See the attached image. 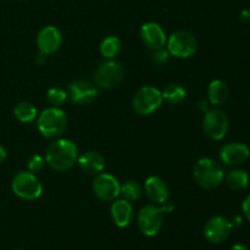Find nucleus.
Listing matches in <instances>:
<instances>
[{"mask_svg":"<svg viewBox=\"0 0 250 250\" xmlns=\"http://www.w3.org/2000/svg\"><path fill=\"white\" fill-rule=\"evenodd\" d=\"M78 159V148L72 141L56 138L49 144L45 151V161L54 171L63 172L75 166Z\"/></svg>","mask_w":250,"mask_h":250,"instance_id":"obj_1","label":"nucleus"},{"mask_svg":"<svg viewBox=\"0 0 250 250\" xmlns=\"http://www.w3.org/2000/svg\"><path fill=\"white\" fill-rule=\"evenodd\" d=\"M193 178L200 188L216 189L225 180V171L220 164L210 158H202L193 168Z\"/></svg>","mask_w":250,"mask_h":250,"instance_id":"obj_2","label":"nucleus"},{"mask_svg":"<svg viewBox=\"0 0 250 250\" xmlns=\"http://www.w3.org/2000/svg\"><path fill=\"white\" fill-rule=\"evenodd\" d=\"M67 115L60 107H49L42 111L41 115H38V126L39 132L44 138L48 139H56L60 138L65 133L67 128Z\"/></svg>","mask_w":250,"mask_h":250,"instance_id":"obj_3","label":"nucleus"},{"mask_svg":"<svg viewBox=\"0 0 250 250\" xmlns=\"http://www.w3.org/2000/svg\"><path fill=\"white\" fill-rule=\"evenodd\" d=\"M12 192L22 200H36L43 193V186L34 173L20 171L14 176L11 182Z\"/></svg>","mask_w":250,"mask_h":250,"instance_id":"obj_4","label":"nucleus"},{"mask_svg":"<svg viewBox=\"0 0 250 250\" xmlns=\"http://www.w3.org/2000/svg\"><path fill=\"white\" fill-rule=\"evenodd\" d=\"M163 102V93L160 89L153 85H144L133 97L132 106L141 116H149L160 109Z\"/></svg>","mask_w":250,"mask_h":250,"instance_id":"obj_5","label":"nucleus"},{"mask_svg":"<svg viewBox=\"0 0 250 250\" xmlns=\"http://www.w3.org/2000/svg\"><path fill=\"white\" fill-rule=\"evenodd\" d=\"M125 76L124 66L115 59L105 60L98 66L94 75V81L97 87L102 89H112L122 82Z\"/></svg>","mask_w":250,"mask_h":250,"instance_id":"obj_6","label":"nucleus"},{"mask_svg":"<svg viewBox=\"0 0 250 250\" xmlns=\"http://www.w3.org/2000/svg\"><path fill=\"white\" fill-rule=\"evenodd\" d=\"M202 127L208 138L211 141H221L229 133V116L220 109H209L204 114Z\"/></svg>","mask_w":250,"mask_h":250,"instance_id":"obj_7","label":"nucleus"},{"mask_svg":"<svg viewBox=\"0 0 250 250\" xmlns=\"http://www.w3.org/2000/svg\"><path fill=\"white\" fill-rule=\"evenodd\" d=\"M138 229L144 236L154 237L161 231L164 225V211L154 204L144 205L137 216Z\"/></svg>","mask_w":250,"mask_h":250,"instance_id":"obj_8","label":"nucleus"},{"mask_svg":"<svg viewBox=\"0 0 250 250\" xmlns=\"http://www.w3.org/2000/svg\"><path fill=\"white\" fill-rule=\"evenodd\" d=\"M167 51L171 56L178 59H188L198 50V41L190 32L177 31L167 39Z\"/></svg>","mask_w":250,"mask_h":250,"instance_id":"obj_9","label":"nucleus"},{"mask_svg":"<svg viewBox=\"0 0 250 250\" xmlns=\"http://www.w3.org/2000/svg\"><path fill=\"white\" fill-rule=\"evenodd\" d=\"M120 185L119 180L111 173L102 172L95 176L93 181V193L98 199L103 202H114L120 197Z\"/></svg>","mask_w":250,"mask_h":250,"instance_id":"obj_10","label":"nucleus"},{"mask_svg":"<svg viewBox=\"0 0 250 250\" xmlns=\"http://www.w3.org/2000/svg\"><path fill=\"white\" fill-rule=\"evenodd\" d=\"M232 222L227 217L217 215L209 219L205 224L203 233H204L205 239L212 244H220L226 241L231 234Z\"/></svg>","mask_w":250,"mask_h":250,"instance_id":"obj_11","label":"nucleus"},{"mask_svg":"<svg viewBox=\"0 0 250 250\" xmlns=\"http://www.w3.org/2000/svg\"><path fill=\"white\" fill-rule=\"evenodd\" d=\"M67 94L76 105H89L97 99L98 87L87 80H76L67 87Z\"/></svg>","mask_w":250,"mask_h":250,"instance_id":"obj_12","label":"nucleus"},{"mask_svg":"<svg viewBox=\"0 0 250 250\" xmlns=\"http://www.w3.org/2000/svg\"><path fill=\"white\" fill-rule=\"evenodd\" d=\"M250 155L248 146L241 142H231L220 149V159L227 166H238L246 163Z\"/></svg>","mask_w":250,"mask_h":250,"instance_id":"obj_13","label":"nucleus"},{"mask_svg":"<svg viewBox=\"0 0 250 250\" xmlns=\"http://www.w3.org/2000/svg\"><path fill=\"white\" fill-rule=\"evenodd\" d=\"M62 44V36L61 32L55 26H46L38 33L37 37V45L39 53L45 55H51L60 49Z\"/></svg>","mask_w":250,"mask_h":250,"instance_id":"obj_14","label":"nucleus"},{"mask_svg":"<svg viewBox=\"0 0 250 250\" xmlns=\"http://www.w3.org/2000/svg\"><path fill=\"white\" fill-rule=\"evenodd\" d=\"M141 39L150 50H156L164 48L167 42V36L160 24L156 22H148L142 26Z\"/></svg>","mask_w":250,"mask_h":250,"instance_id":"obj_15","label":"nucleus"},{"mask_svg":"<svg viewBox=\"0 0 250 250\" xmlns=\"http://www.w3.org/2000/svg\"><path fill=\"white\" fill-rule=\"evenodd\" d=\"M144 192L153 203L163 205L168 200V187L159 176H150L144 183Z\"/></svg>","mask_w":250,"mask_h":250,"instance_id":"obj_16","label":"nucleus"},{"mask_svg":"<svg viewBox=\"0 0 250 250\" xmlns=\"http://www.w3.org/2000/svg\"><path fill=\"white\" fill-rule=\"evenodd\" d=\"M110 214H111V219L115 225L120 229H125V227H128L133 221L134 210L131 202L119 199L114 200L111 208H110Z\"/></svg>","mask_w":250,"mask_h":250,"instance_id":"obj_17","label":"nucleus"},{"mask_svg":"<svg viewBox=\"0 0 250 250\" xmlns=\"http://www.w3.org/2000/svg\"><path fill=\"white\" fill-rule=\"evenodd\" d=\"M77 164L83 172L90 176L99 175L105 168L104 156L98 151H85L78 155Z\"/></svg>","mask_w":250,"mask_h":250,"instance_id":"obj_18","label":"nucleus"},{"mask_svg":"<svg viewBox=\"0 0 250 250\" xmlns=\"http://www.w3.org/2000/svg\"><path fill=\"white\" fill-rule=\"evenodd\" d=\"M229 98V87L222 80H214L208 87V102L210 105L220 106Z\"/></svg>","mask_w":250,"mask_h":250,"instance_id":"obj_19","label":"nucleus"},{"mask_svg":"<svg viewBox=\"0 0 250 250\" xmlns=\"http://www.w3.org/2000/svg\"><path fill=\"white\" fill-rule=\"evenodd\" d=\"M225 182H226L227 187L232 190H244L248 188L250 177L249 173L246 170L242 168H234V170L229 171L227 175H225Z\"/></svg>","mask_w":250,"mask_h":250,"instance_id":"obj_20","label":"nucleus"},{"mask_svg":"<svg viewBox=\"0 0 250 250\" xmlns=\"http://www.w3.org/2000/svg\"><path fill=\"white\" fill-rule=\"evenodd\" d=\"M14 115L22 124H29L33 122L38 116V110L32 103L21 102L14 107Z\"/></svg>","mask_w":250,"mask_h":250,"instance_id":"obj_21","label":"nucleus"},{"mask_svg":"<svg viewBox=\"0 0 250 250\" xmlns=\"http://www.w3.org/2000/svg\"><path fill=\"white\" fill-rule=\"evenodd\" d=\"M161 93H163V99L170 105L181 104L187 97V92L185 88L177 83H171V84L166 85V88Z\"/></svg>","mask_w":250,"mask_h":250,"instance_id":"obj_22","label":"nucleus"},{"mask_svg":"<svg viewBox=\"0 0 250 250\" xmlns=\"http://www.w3.org/2000/svg\"><path fill=\"white\" fill-rule=\"evenodd\" d=\"M120 195L122 197V199L128 200V202H137V200L141 199V197L143 195V187L139 182L133 180L126 181L124 185H121L120 188Z\"/></svg>","mask_w":250,"mask_h":250,"instance_id":"obj_23","label":"nucleus"},{"mask_svg":"<svg viewBox=\"0 0 250 250\" xmlns=\"http://www.w3.org/2000/svg\"><path fill=\"white\" fill-rule=\"evenodd\" d=\"M122 49V42L120 38L115 36H109L102 42L100 44V54L104 56L105 59L110 60V59H115L120 54Z\"/></svg>","mask_w":250,"mask_h":250,"instance_id":"obj_24","label":"nucleus"},{"mask_svg":"<svg viewBox=\"0 0 250 250\" xmlns=\"http://www.w3.org/2000/svg\"><path fill=\"white\" fill-rule=\"evenodd\" d=\"M68 94L63 88L51 87L46 92V100L53 107H60L67 102Z\"/></svg>","mask_w":250,"mask_h":250,"instance_id":"obj_25","label":"nucleus"},{"mask_svg":"<svg viewBox=\"0 0 250 250\" xmlns=\"http://www.w3.org/2000/svg\"><path fill=\"white\" fill-rule=\"evenodd\" d=\"M44 165H45V159L43 156L38 155V154H33V155H31L27 159V171L34 173V175L41 172L44 168Z\"/></svg>","mask_w":250,"mask_h":250,"instance_id":"obj_26","label":"nucleus"},{"mask_svg":"<svg viewBox=\"0 0 250 250\" xmlns=\"http://www.w3.org/2000/svg\"><path fill=\"white\" fill-rule=\"evenodd\" d=\"M170 53L167 51V49H156V50H153V54H151V61H153L155 65L158 66H164L168 62V59H170Z\"/></svg>","mask_w":250,"mask_h":250,"instance_id":"obj_27","label":"nucleus"},{"mask_svg":"<svg viewBox=\"0 0 250 250\" xmlns=\"http://www.w3.org/2000/svg\"><path fill=\"white\" fill-rule=\"evenodd\" d=\"M242 211H243L244 217L250 222V194L244 199L243 204H242Z\"/></svg>","mask_w":250,"mask_h":250,"instance_id":"obj_28","label":"nucleus"},{"mask_svg":"<svg viewBox=\"0 0 250 250\" xmlns=\"http://www.w3.org/2000/svg\"><path fill=\"white\" fill-rule=\"evenodd\" d=\"M232 226L233 227H241L243 225V219L241 216H236L233 220H232Z\"/></svg>","mask_w":250,"mask_h":250,"instance_id":"obj_29","label":"nucleus"},{"mask_svg":"<svg viewBox=\"0 0 250 250\" xmlns=\"http://www.w3.org/2000/svg\"><path fill=\"white\" fill-rule=\"evenodd\" d=\"M6 156H7L6 149H5L4 146H2L1 144H0V164L4 163L5 159H6Z\"/></svg>","mask_w":250,"mask_h":250,"instance_id":"obj_30","label":"nucleus"},{"mask_svg":"<svg viewBox=\"0 0 250 250\" xmlns=\"http://www.w3.org/2000/svg\"><path fill=\"white\" fill-rule=\"evenodd\" d=\"M241 19H242V21H244V22H250V11L249 10H243V11H242Z\"/></svg>","mask_w":250,"mask_h":250,"instance_id":"obj_31","label":"nucleus"},{"mask_svg":"<svg viewBox=\"0 0 250 250\" xmlns=\"http://www.w3.org/2000/svg\"><path fill=\"white\" fill-rule=\"evenodd\" d=\"M208 106H209V102H199V103H198V107H199L202 111H204V114L208 111V110H209V109H208Z\"/></svg>","mask_w":250,"mask_h":250,"instance_id":"obj_32","label":"nucleus"},{"mask_svg":"<svg viewBox=\"0 0 250 250\" xmlns=\"http://www.w3.org/2000/svg\"><path fill=\"white\" fill-rule=\"evenodd\" d=\"M46 56H48V55H45V54L39 53V55L36 58V61H37V62L41 63V65H42V63H44V61L46 60Z\"/></svg>","mask_w":250,"mask_h":250,"instance_id":"obj_33","label":"nucleus"},{"mask_svg":"<svg viewBox=\"0 0 250 250\" xmlns=\"http://www.w3.org/2000/svg\"><path fill=\"white\" fill-rule=\"evenodd\" d=\"M231 250H249V248L247 246H244V244H234Z\"/></svg>","mask_w":250,"mask_h":250,"instance_id":"obj_34","label":"nucleus"},{"mask_svg":"<svg viewBox=\"0 0 250 250\" xmlns=\"http://www.w3.org/2000/svg\"><path fill=\"white\" fill-rule=\"evenodd\" d=\"M20 1H23V0H20Z\"/></svg>","mask_w":250,"mask_h":250,"instance_id":"obj_35","label":"nucleus"},{"mask_svg":"<svg viewBox=\"0 0 250 250\" xmlns=\"http://www.w3.org/2000/svg\"><path fill=\"white\" fill-rule=\"evenodd\" d=\"M16 250H21V249H16Z\"/></svg>","mask_w":250,"mask_h":250,"instance_id":"obj_36","label":"nucleus"}]
</instances>
